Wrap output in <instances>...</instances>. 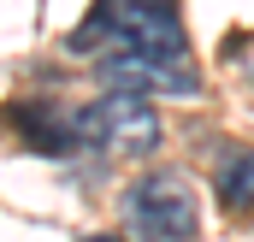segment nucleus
Segmentation results:
<instances>
[{
  "label": "nucleus",
  "mask_w": 254,
  "mask_h": 242,
  "mask_svg": "<svg viewBox=\"0 0 254 242\" xmlns=\"http://www.w3.org/2000/svg\"><path fill=\"white\" fill-rule=\"evenodd\" d=\"M154 48V54H190L184 18L172 0H101L95 18L71 36V48Z\"/></svg>",
  "instance_id": "1"
},
{
  "label": "nucleus",
  "mask_w": 254,
  "mask_h": 242,
  "mask_svg": "<svg viewBox=\"0 0 254 242\" xmlns=\"http://www.w3.org/2000/svg\"><path fill=\"white\" fill-rule=\"evenodd\" d=\"M77 136L83 148H101V154H125V160H148L166 136L160 113L148 107V95H125V89H107L101 101L77 107Z\"/></svg>",
  "instance_id": "2"
},
{
  "label": "nucleus",
  "mask_w": 254,
  "mask_h": 242,
  "mask_svg": "<svg viewBox=\"0 0 254 242\" xmlns=\"http://www.w3.org/2000/svg\"><path fill=\"white\" fill-rule=\"evenodd\" d=\"M125 219L136 225L142 242H195V231H201V201H195V189H190L184 172L160 166V172H148V178L130 183Z\"/></svg>",
  "instance_id": "3"
},
{
  "label": "nucleus",
  "mask_w": 254,
  "mask_h": 242,
  "mask_svg": "<svg viewBox=\"0 0 254 242\" xmlns=\"http://www.w3.org/2000/svg\"><path fill=\"white\" fill-rule=\"evenodd\" d=\"M95 77H101V89H125V95H148V101L201 89L190 54H154V48H101Z\"/></svg>",
  "instance_id": "4"
},
{
  "label": "nucleus",
  "mask_w": 254,
  "mask_h": 242,
  "mask_svg": "<svg viewBox=\"0 0 254 242\" xmlns=\"http://www.w3.org/2000/svg\"><path fill=\"white\" fill-rule=\"evenodd\" d=\"M12 130H18L36 154H54V160L83 148V136H77V113H65V107H42V101L12 107Z\"/></svg>",
  "instance_id": "5"
},
{
  "label": "nucleus",
  "mask_w": 254,
  "mask_h": 242,
  "mask_svg": "<svg viewBox=\"0 0 254 242\" xmlns=\"http://www.w3.org/2000/svg\"><path fill=\"white\" fill-rule=\"evenodd\" d=\"M213 189L231 213H249L254 207V148H225L219 166H213Z\"/></svg>",
  "instance_id": "6"
},
{
  "label": "nucleus",
  "mask_w": 254,
  "mask_h": 242,
  "mask_svg": "<svg viewBox=\"0 0 254 242\" xmlns=\"http://www.w3.org/2000/svg\"><path fill=\"white\" fill-rule=\"evenodd\" d=\"M83 242H119V237H83Z\"/></svg>",
  "instance_id": "7"
}]
</instances>
